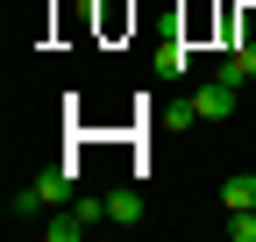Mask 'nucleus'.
<instances>
[{
	"instance_id": "1",
	"label": "nucleus",
	"mask_w": 256,
	"mask_h": 242,
	"mask_svg": "<svg viewBox=\"0 0 256 242\" xmlns=\"http://www.w3.org/2000/svg\"><path fill=\"white\" fill-rule=\"evenodd\" d=\"M72 171H78V164H50L28 192H14L8 214H14V221H28V214H43V206H64V200H72Z\"/></svg>"
},
{
	"instance_id": "2",
	"label": "nucleus",
	"mask_w": 256,
	"mask_h": 242,
	"mask_svg": "<svg viewBox=\"0 0 256 242\" xmlns=\"http://www.w3.org/2000/svg\"><path fill=\"white\" fill-rule=\"evenodd\" d=\"M235 107H242V86L235 78H206L200 93H192V114H200V121H228Z\"/></svg>"
},
{
	"instance_id": "3",
	"label": "nucleus",
	"mask_w": 256,
	"mask_h": 242,
	"mask_svg": "<svg viewBox=\"0 0 256 242\" xmlns=\"http://www.w3.org/2000/svg\"><path fill=\"white\" fill-rule=\"evenodd\" d=\"M220 206H228V214H256V171H235L228 186H220Z\"/></svg>"
},
{
	"instance_id": "4",
	"label": "nucleus",
	"mask_w": 256,
	"mask_h": 242,
	"mask_svg": "<svg viewBox=\"0 0 256 242\" xmlns=\"http://www.w3.org/2000/svg\"><path fill=\"white\" fill-rule=\"evenodd\" d=\"M107 221H114V228H136V221H142V192H136V186L107 192Z\"/></svg>"
},
{
	"instance_id": "5",
	"label": "nucleus",
	"mask_w": 256,
	"mask_h": 242,
	"mask_svg": "<svg viewBox=\"0 0 256 242\" xmlns=\"http://www.w3.org/2000/svg\"><path fill=\"white\" fill-rule=\"evenodd\" d=\"M43 235H50V242H78V235H86V221L72 214V206H64L57 221H43Z\"/></svg>"
},
{
	"instance_id": "6",
	"label": "nucleus",
	"mask_w": 256,
	"mask_h": 242,
	"mask_svg": "<svg viewBox=\"0 0 256 242\" xmlns=\"http://www.w3.org/2000/svg\"><path fill=\"white\" fill-rule=\"evenodd\" d=\"M185 64H192V50H185V43H171V50H156V72H164V78H178Z\"/></svg>"
},
{
	"instance_id": "7",
	"label": "nucleus",
	"mask_w": 256,
	"mask_h": 242,
	"mask_svg": "<svg viewBox=\"0 0 256 242\" xmlns=\"http://www.w3.org/2000/svg\"><path fill=\"white\" fill-rule=\"evenodd\" d=\"M228 235H235V242H256V214H235V221H228Z\"/></svg>"
}]
</instances>
